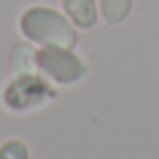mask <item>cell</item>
<instances>
[{"mask_svg": "<svg viewBox=\"0 0 159 159\" xmlns=\"http://www.w3.org/2000/svg\"><path fill=\"white\" fill-rule=\"evenodd\" d=\"M99 9H102L104 21L116 25L127 19V14L131 9V0H99Z\"/></svg>", "mask_w": 159, "mask_h": 159, "instance_id": "cell-5", "label": "cell"}, {"mask_svg": "<svg viewBox=\"0 0 159 159\" xmlns=\"http://www.w3.org/2000/svg\"><path fill=\"white\" fill-rule=\"evenodd\" d=\"M19 28L23 37L42 46L72 48L76 44V30L67 19L51 7H30L21 14Z\"/></svg>", "mask_w": 159, "mask_h": 159, "instance_id": "cell-1", "label": "cell"}, {"mask_svg": "<svg viewBox=\"0 0 159 159\" xmlns=\"http://www.w3.org/2000/svg\"><path fill=\"white\" fill-rule=\"evenodd\" d=\"M48 97H56V92L51 90L42 79H35L30 74H23L9 83V88L5 90V104L14 111H25V108L37 106L39 102L48 99Z\"/></svg>", "mask_w": 159, "mask_h": 159, "instance_id": "cell-3", "label": "cell"}, {"mask_svg": "<svg viewBox=\"0 0 159 159\" xmlns=\"http://www.w3.org/2000/svg\"><path fill=\"white\" fill-rule=\"evenodd\" d=\"M0 159H30L28 157V145L23 141H7L0 148Z\"/></svg>", "mask_w": 159, "mask_h": 159, "instance_id": "cell-6", "label": "cell"}, {"mask_svg": "<svg viewBox=\"0 0 159 159\" xmlns=\"http://www.w3.org/2000/svg\"><path fill=\"white\" fill-rule=\"evenodd\" d=\"M62 7L74 25L92 28L97 23V5L95 0H62Z\"/></svg>", "mask_w": 159, "mask_h": 159, "instance_id": "cell-4", "label": "cell"}, {"mask_svg": "<svg viewBox=\"0 0 159 159\" xmlns=\"http://www.w3.org/2000/svg\"><path fill=\"white\" fill-rule=\"evenodd\" d=\"M35 67L44 76L62 85H72L85 76V65L69 48L44 46L39 51H35Z\"/></svg>", "mask_w": 159, "mask_h": 159, "instance_id": "cell-2", "label": "cell"}]
</instances>
